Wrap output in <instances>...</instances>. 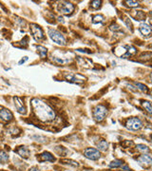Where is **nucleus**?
<instances>
[{"mask_svg": "<svg viewBox=\"0 0 152 171\" xmlns=\"http://www.w3.org/2000/svg\"><path fill=\"white\" fill-rule=\"evenodd\" d=\"M31 107L36 117L42 122H50L55 118V112L49 105L38 98L31 100Z\"/></svg>", "mask_w": 152, "mask_h": 171, "instance_id": "f257e3e1", "label": "nucleus"}, {"mask_svg": "<svg viewBox=\"0 0 152 171\" xmlns=\"http://www.w3.org/2000/svg\"><path fill=\"white\" fill-rule=\"evenodd\" d=\"M52 60L56 64H61V65H65L70 63L71 61V57L68 56V52L67 51H62L61 54H59L58 51H55V53H52Z\"/></svg>", "mask_w": 152, "mask_h": 171, "instance_id": "f03ea898", "label": "nucleus"}, {"mask_svg": "<svg viewBox=\"0 0 152 171\" xmlns=\"http://www.w3.org/2000/svg\"><path fill=\"white\" fill-rule=\"evenodd\" d=\"M108 114V108L103 105H98L95 107L93 110V118L97 122H101L105 119V117Z\"/></svg>", "mask_w": 152, "mask_h": 171, "instance_id": "7ed1b4c3", "label": "nucleus"}, {"mask_svg": "<svg viewBox=\"0 0 152 171\" xmlns=\"http://www.w3.org/2000/svg\"><path fill=\"white\" fill-rule=\"evenodd\" d=\"M49 35H50V37L52 38V40L53 41V42H55L56 44H58V45H60V46H65L66 45L65 37L62 35L61 32H59L58 31L53 29H49Z\"/></svg>", "mask_w": 152, "mask_h": 171, "instance_id": "20e7f679", "label": "nucleus"}, {"mask_svg": "<svg viewBox=\"0 0 152 171\" xmlns=\"http://www.w3.org/2000/svg\"><path fill=\"white\" fill-rule=\"evenodd\" d=\"M126 126H127V128L129 129V130L135 131V130H139V129L142 128L143 123H142V121L139 119V118L132 117V118H129V119L127 121Z\"/></svg>", "mask_w": 152, "mask_h": 171, "instance_id": "39448f33", "label": "nucleus"}, {"mask_svg": "<svg viewBox=\"0 0 152 171\" xmlns=\"http://www.w3.org/2000/svg\"><path fill=\"white\" fill-rule=\"evenodd\" d=\"M58 10L61 13L68 15V14L72 13V11H74V6L72 3H70V2L63 1L58 4Z\"/></svg>", "mask_w": 152, "mask_h": 171, "instance_id": "423d86ee", "label": "nucleus"}, {"mask_svg": "<svg viewBox=\"0 0 152 171\" xmlns=\"http://www.w3.org/2000/svg\"><path fill=\"white\" fill-rule=\"evenodd\" d=\"M84 155L89 160L92 161H96L101 157V153L98 149L93 148V147H89L84 150Z\"/></svg>", "mask_w": 152, "mask_h": 171, "instance_id": "0eeeda50", "label": "nucleus"}, {"mask_svg": "<svg viewBox=\"0 0 152 171\" xmlns=\"http://www.w3.org/2000/svg\"><path fill=\"white\" fill-rule=\"evenodd\" d=\"M66 79H67V81L68 82L76 83V84H83L86 81V77L81 75L80 73H72V74L66 75Z\"/></svg>", "mask_w": 152, "mask_h": 171, "instance_id": "6e6552de", "label": "nucleus"}, {"mask_svg": "<svg viewBox=\"0 0 152 171\" xmlns=\"http://www.w3.org/2000/svg\"><path fill=\"white\" fill-rule=\"evenodd\" d=\"M31 33L32 36L35 40H41L44 38V33L43 31L39 26L36 24H31Z\"/></svg>", "mask_w": 152, "mask_h": 171, "instance_id": "1a4fd4ad", "label": "nucleus"}, {"mask_svg": "<svg viewBox=\"0 0 152 171\" xmlns=\"http://www.w3.org/2000/svg\"><path fill=\"white\" fill-rule=\"evenodd\" d=\"M137 160H138V163L144 167H149L152 166V158L147 154L141 155Z\"/></svg>", "mask_w": 152, "mask_h": 171, "instance_id": "9d476101", "label": "nucleus"}, {"mask_svg": "<svg viewBox=\"0 0 152 171\" xmlns=\"http://www.w3.org/2000/svg\"><path fill=\"white\" fill-rule=\"evenodd\" d=\"M13 101H14V107H15L17 111L21 114H25L26 108H25V105H24L23 100L20 98V97H13Z\"/></svg>", "mask_w": 152, "mask_h": 171, "instance_id": "9b49d317", "label": "nucleus"}, {"mask_svg": "<svg viewBox=\"0 0 152 171\" xmlns=\"http://www.w3.org/2000/svg\"><path fill=\"white\" fill-rule=\"evenodd\" d=\"M0 118H1L3 121H5V122H10V121L13 120V115L10 110H7V108H2V110H0Z\"/></svg>", "mask_w": 152, "mask_h": 171, "instance_id": "f8f14e48", "label": "nucleus"}, {"mask_svg": "<svg viewBox=\"0 0 152 171\" xmlns=\"http://www.w3.org/2000/svg\"><path fill=\"white\" fill-rule=\"evenodd\" d=\"M37 159L39 160V162H54V157L50 154V152H48V151H45L43 153H41L40 155H38V157Z\"/></svg>", "mask_w": 152, "mask_h": 171, "instance_id": "ddd939ff", "label": "nucleus"}, {"mask_svg": "<svg viewBox=\"0 0 152 171\" xmlns=\"http://www.w3.org/2000/svg\"><path fill=\"white\" fill-rule=\"evenodd\" d=\"M139 29L143 34L145 35V36H148V35L151 33V31H152L150 26L145 24V23H142V24H140Z\"/></svg>", "mask_w": 152, "mask_h": 171, "instance_id": "4468645a", "label": "nucleus"}, {"mask_svg": "<svg viewBox=\"0 0 152 171\" xmlns=\"http://www.w3.org/2000/svg\"><path fill=\"white\" fill-rule=\"evenodd\" d=\"M16 152L18 153V154L21 156L22 158H25V159H27V158H29V154H31V152H29V148H27L26 146H19L18 148L16 149Z\"/></svg>", "mask_w": 152, "mask_h": 171, "instance_id": "2eb2a0df", "label": "nucleus"}, {"mask_svg": "<svg viewBox=\"0 0 152 171\" xmlns=\"http://www.w3.org/2000/svg\"><path fill=\"white\" fill-rule=\"evenodd\" d=\"M77 61H78L79 65L85 67H89L90 65H92V61H90L88 58H82L80 56H77Z\"/></svg>", "mask_w": 152, "mask_h": 171, "instance_id": "dca6fc26", "label": "nucleus"}, {"mask_svg": "<svg viewBox=\"0 0 152 171\" xmlns=\"http://www.w3.org/2000/svg\"><path fill=\"white\" fill-rule=\"evenodd\" d=\"M97 146H98V148H99V150H101V151H106L108 148V143L106 142V141H105V140H101L100 142L98 143Z\"/></svg>", "mask_w": 152, "mask_h": 171, "instance_id": "f3484780", "label": "nucleus"}, {"mask_svg": "<svg viewBox=\"0 0 152 171\" xmlns=\"http://www.w3.org/2000/svg\"><path fill=\"white\" fill-rule=\"evenodd\" d=\"M123 164L124 162L122 160H114L109 164V167L110 168H117V167L123 166Z\"/></svg>", "mask_w": 152, "mask_h": 171, "instance_id": "a211bd4d", "label": "nucleus"}, {"mask_svg": "<svg viewBox=\"0 0 152 171\" xmlns=\"http://www.w3.org/2000/svg\"><path fill=\"white\" fill-rule=\"evenodd\" d=\"M134 85H135L137 87V88H138L139 90H141L142 92H144V93H147L148 92V88H147V87L145 85L139 83V82H134Z\"/></svg>", "mask_w": 152, "mask_h": 171, "instance_id": "6ab92c4d", "label": "nucleus"}, {"mask_svg": "<svg viewBox=\"0 0 152 171\" xmlns=\"http://www.w3.org/2000/svg\"><path fill=\"white\" fill-rule=\"evenodd\" d=\"M142 105H143V107H144L145 110H147L148 113L152 114V103L148 102V101H143Z\"/></svg>", "mask_w": 152, "mask_h": 171, "instance_id": "aec40b11", "label": "nucleus"}, {"mask_svg": "<svg viewBox=\"0 0 152 171\" xmlns=\"http://www.w3.org/2000/svg\"><path fill=\"white\" fill-rule=\"evenodd\" d=\"M36 49L41 58H45L47 56V49L43 46H36Z\"/></svg>", "mask_w": 152, "mask_h": 171, "instance_id": "412c9836", "label": "nucleus"}, {"mask_svg": "<svg viewBox=\"0 0 152 171\" xmlns=\"http://www.w3.org/2000/svg\"><path fill=\"white\" fill-rule=\"evenodd\" d=\"M136 148L138 149L140 152H143V153H148L150 151L149 148H148L147 146H145V144H137Z\"/></svg>", "mask_w": 152, "mask_h": 171, "instance_id": "4be33fe9", "label": "nucleus"}, {"mask_svg": "<svg viewBox=\"0 0 152 171\" xmlns=\"http://www.w3.org/2000/svg\"><path fill=\"white\" fill-rule=\"evenodd\" d=\"M9 160V155L5 151H0V162L1 163H7Z\"/></svg>", "mask_w": 152, "mask_h": 171, "instance_id": "5701e85b", "label": "nucleus"}, {"mask_svg": "<svg viewBox=\"0 0 152 171\" xmlns=\"http://www.w3.org/2000/svg\"><path fill=\"white\" fill-rule=\"evenodd\" d=\"M60 162H61V163H63V164H70V166H78V163H77V162H74L72 160H68V159H64V160H61Z\"/></svg>", "mask_w": 152, "mask_h": 171, "instance_id": "b1692460", "label": "nucleus"}, {"mask_svg": "<svg viewBox=\"0 0 152 171\" xmlns=\"http://www.w3.org/2000/svg\"><path fill=\"white\" fill-rule=\"evenodd\" d=\"M145 14L144 11H136V16H135V18L136 20H144L145 19Z\"/></svg>", "mask_w": 152, "mask_h": 171, "instance_id": "393cba45", "label": "nucleus"}, {"mask_svg": "<svg viewBox=\"0 0 152 171\" xmlns=\"http://www.w3.org/2000/svg\"><path fill=\"white\" fill-rule=\"evenodd\" d=\"M140 58L145 59V61L150 60V59L152 58V53H151V52H145V53H143L141 56H140Z\"/></svg>", "mask_w": 152, "mask_h": 171, "instance_id": "a878e982", "label": "nucleus"}, {"mask_svg": "<svg viewBox=\"0 0 152 171\" xmlns=\"http://www.w3.org/2000/svg\"><path fill=\"white\" fill-rule=\"evenodd\" d=\"M103 20H104V16L101 15V14H97V15L93 16V20H92V22L98 23V22H102Z\"/></svg>", "mask_w": 152, "mask_h": 171, "instance_id": "bb28decb", "label": "nucleus"}, {"mask_svg": "<svg viewBox=\"0 0 152 171\" xmlns=\"http://www.w3.org/2000/svg\"><path fill=\"white\" fill-rule=\"evenodd\" d=\"M90 4L93 9H98L101 6V4H102V1H100V0H95V1H92Z\"/></svg>", "mask_w": 152, "mask_h": 171, "instance_id": "cd10ccee", "label": "nucleus"}, {"mask_svg": "<svg viewBox=\"0 0 152 171\" xmlns=\"http://www.w3.org/2000/svg\"><path fill=\"white\" fill-rule=\"evenodd\" d=\"M126 3L127 4L129 7H138V6L140 5L138 1H131V0L130 1H126Z\"/></svg>", "mask_w": 152, "mask_h": 171, "instance_id": "c85d7f7f", "label": "nucleus"}, {"mask_svg": "<svg viewBox=\"0 0 152 171\" xmlns=\"http://www.w3.org/2000/svg\"><path fill=\"white\" fill-rule=\"evenodd\" d=\"M125 22H126V24L127 25V27H129V29H130V31H132V24H131V22H130V20L127 18V17H126V18H125Z\"/></svg>", "mask_w": 152, "mask_h": 171, "instance_id": "c756f323", "label": "nucleus"}, {"mask_svg": "<svg viewBox=\"0 0 152 171\" xmlns=\"http://www.w3.org/2000/svg\"><path fill=\"white\" fill-rule=\"evenodd\" d=\"M120 29V27H119L118 25H111L110 26V29H112V31H117V29Z\"/></svg>", "mask_w": 152, "mask_h": 171, "instance_id": "7c9ffc66", "label": "nucleus"}, {"mask_svg": "<svg viewBox=\"0 0 152 171\" xmlns=\"http://www.w3.org/2000/svg\"><path fill=\"white\" fill-rule=\"evenodd\" d=\"M28 59H29L28 57H27V56H25V57H24V58H22L21 60H20V61L18 62V64H19V65H22V64H24V63H25L26 61H28Z\"/></svg>", "mask_w": 152, "mask_h": 171, "instance_id": "2f4dec72", "label": "nucleus"}, {"mask_svg": "<svg viewBox=\"0 0 152 171\" xmlns=\"http://www.w3.org/2000/svg\"><path fill=\"white\" fill-rule=\"evenodd\" d=\"M29 171H40V169L36 166H33V167H31V168H29Z\"/></svg>", "mask_w": 152, "mask_h": 171, "instance_id": "473e14b6", "label": "nucleus"}, {"mask_svg": "<svg viewBox=\"0 0 152 171\" xmlns=\"http://www.w3.org/2000/svg\"><path fill=\"white\" fill-rule=\"evenodd\" d=\"M150 79H151V82H152V73L150 74Z\"/></svg>", "mask_w": 152, "mask_h": 171, "instance_id": "72a5a7b5", "label": "nucleus"}, {"mask_svg": "<svg viewBox=\"0 0 152 171\" xmlns=\"http://www.w3.org/2000/svg\"><path fill=\"white\" fill-rule=\"evenodd\" d=\"M150 15H151V16H152V11H150Z\"/></svg>", "mask_w": 152, "mask_h": 171, "instance_id": "f704fd0d", "label": "nucleus"}, {"mask_svg": "<svg viewBox=\"0 0 152 171\" xmlns=\"http://www.w3.org/2000/svg\"><path fill=\"white\" fill-rule=\"evenodd\" d=\"M120 171H125V170H120Z\"/></svg>", "mask_w": 152, "mask_h": 171, "instance_id": "c9c22d12", "label": "nucleus"}, {"mask_svg": "<svg viewBox=\"0 0 152 171\" xmlns=\"http://www.w3.org/2000/svg\"><path fill=\"white\" fill-rule=\"evenodd\" d=\"M151 141H152V136H151Z\"/></svg>", "mask_w": 152, "mask_h": 171, "instance_id": "e433bc0d", "label": "nucleus"}, {"mask_svg": "<svg viewBox=\"0 0 152 171\" xmlns=\"http://www.w3.org/2000/svg\"><path fill=\"white\" fill-rule=\"evenodd\" d=\"M0 171H4V170H0Z\"/></svg>", "mask_w": 152, "mask_h": 171, "instance_id": "4c0bfd02", "label": "nucleus"}, {"mask_svg": "<svg viewBox=\"0 0 152 171\" xmlns=\"http://www.w3.org/2000/svg\"><path fill=\"white\" fill-rule=\"evenodd\" d=\"M151 94H152V90H151Z\"/></svg>", "mask_w": 152, "mask_h": 171, "instance_id": "58836bf2", "label": "nucleus"}]
</instances>
